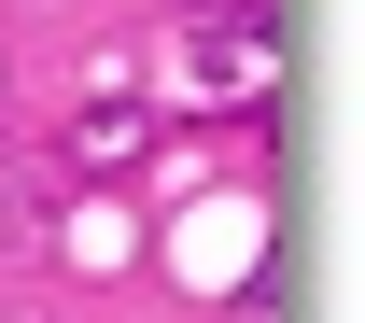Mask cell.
<instances>
[{"label": "cell", "instance_id": "obj_1", "mask_svg": "<svg viewBox=\"0 0 365 323\" xmlns=\"http://www.w3.org/2000/svg\"><path fill=\"white\" fill-rule=\"evenodd\" d=\"M155 155V113H140L127 85H98L85 113H71V140H56V183H113V169H140Z\"/></svg>", "mask_w": 365, "mask_h": 323}, {"label": "cell", "instance_id": "obj_2", "mask_svg": "<svg viewBox=\"0 0 365 323\" xmlns=\"http://www.w3.org/2000/svg\"><path fill=\"white\" fill-rule=\"evenodd\" d=\"M43 197H56V155H43V169H0V267H29V253L56 239V211H43Z\"/></svg>", "mask_w": 365, "mask_h": 323}, {"label": "cell", "instance_id": "obj_3", "mask_svg": "<svg viewBox=\"0 0 365 323\" xmlns=\"http://www.w3.org/2000/svg\"><path fill=\"white\" fill-rule=\"evenodd\" d=\"M0 98H14V56H0Z\"/></svg>", "mask_w": 365, "mask_h": 323}, {"label": "cell", "instance_id": "obj_4", "mask_svg": "<svg viewBox=\"0 0 365 323\" xmlns=\"http://www.w3.org/2000/svg\"><path fill=\"white\" fill-rule=\"evenodd\" d=\"M14 323H56V309H14Z\"/></svg>", "mask_w": 365, "mask_h": 323}]
</instances>
